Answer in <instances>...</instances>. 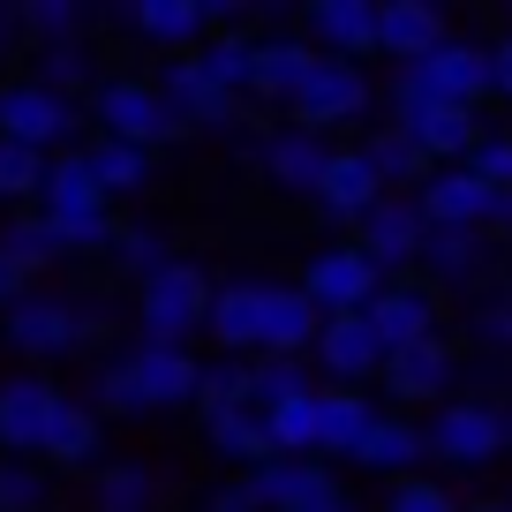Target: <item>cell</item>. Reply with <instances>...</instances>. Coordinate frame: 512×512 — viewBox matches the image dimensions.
<instances>
[{
  "instance_id": "cell-11",
  "label": "cell",
  "mask_w": 512,
  "mask_h": 512,
  "mask_svg": "<svg viewBox=\"0 0 512 512\" xmlns=\"http://www.w3.org/2000/svg\"><path fill=\"white\" fill-rule=\"evenodd\" d=\"M61 400H68V384L53 369H8L0 377V460H38Z\"/></svg>"
},
{
  "instance_id": "cell-37",
  "label": "cell",
  "mask_w": 512,
  "mask_h": 512,
  "mask_svg": "<svg viewBox=\"0 0 512 512\" xmlns=\"http://www.w3.org/2000/svg\"><path fill=\"white\" fill-rule=\"evenodd\" d=\"M113 272L128 279V287H144L151 272H159L166 256H174V241H166V226L159 219H121V234H113Z\"/></svg>"
},
{
  "instance_id": "cell-49",
  "label": "cell",
  "mask_w": 512,
  "mask_h": 512,
  "mask_svg": "<svg viewBox=\"0 0 512 512\" xmlns=\"http://www.w3.org/2000/svg\"><path fill=\"white\" fill-rule=\"evenodd\" d=\"M189 512H256V505H249V490H241V475H226V482H211Z\"/></svg>"
},
{
  "instance_id": "cell-14",
  "label": "cell",
  "mask_w": 512,
  "mask_h": 512,
  "mask_svg": "<svg viewBox=\"0 0 512 512\" xmlns=\"http://www.w3.org/2000/svg\"><path fill=\"white\" fill-rule=\"evenodd\" d=\"M294 287L317 302V317H362V309L384 294V272L354 249V241H324V249L302 264V279H294Z\"/></svg>"
},
{
  "instance_id": "cell-50",
  "label": "cell",
  "mask_w": 512,
  "mask_h": 512,
  "mask_svg": "<svg viewBox=\"0 0 512 512\" xmlns=\"http://www.w3.org/2000/svg\"><path fill=\"white\" fill-rule=\"evenodd\" d=\"M31 287H38V279H31V272H23L16 256H0V317H8V309H16V302H23V294H31Z\"/></svg>"
},
{
  "instance_id": "cell-53",
  "label": "cell",
  "mask_w": 512,
  "mask_h": 512,
  "mask_svg": "<svg viewBox=\"0 0 512 512\" xmlns=\"http://www.w3.org/2000/svg\"><path fill=\"white\" fill-rule=\"evenodd\" d=\"M294 512H362V505H354V497H347V482H339V490L309 497V505H294Z\"/></svg>"
},
{
  "instance_id": "cell-1",
  "label": "cell",
  "mask_w": 512,
  "mask_h": 512,
  "mask_svg": "<svg viewBox=\"0 0 512 512\" xmlns=\"http://www.w3.org/2000/svg\"><path fill=\"white\" fill-rule=\"evenodd\" d=\"M204 384V354L196 347H159V339H128L83 377V407L98 422H166L196 407Z\"/></svg>"
},
{
  "instance_id": "cell-45",
  "label": "cell",
  "mask_w": 512,
  "mask_h": 512,
  "mask_svg": "<svg viewBox=\"0 0 512 512\" xmlns=\"http://www.w3.org/2000/svg\"><path fill=\"white\" fill-rule=\"evenodd\" d=\"M384 512H460V497H452L437 475H407V482L384 490Z\"/></svg>"
},
{
  "instance_id": "cell-33",
  "label": "cell",
  "mask_w": 512,
  "mask_h": 512,
  "mask_svg": "<svg viewBox=\"0 0 512 512\" xmlns=\"http://www.w3.org/2000/svg\"><path fill=\"white\" fill-rule=\"evenodd\" d=\"M384 407L369 392H347V384H317V460H354V445L369 437Z\"/></svg>"
},
{
  "instance_id": "cell-51",
  "label": "cell",
  "mask_w": 512,
  "mask_h": 512,
  "mask_svg": "<svg viewBox=\"0 0 512 512\" xmlns=\"http://www.w3.org/2000/svg\"><path fill=\"white\" fill-rule=\"evenodd\" d=\"M490 91H497V98H512V31H505V38H490Z\"/></svg>"
},
{
  "instance_id": "cell-31",
  "label": "cell",
  "mask_w": 512,
  "mask_h": 512,
  "mask_svg": "<svg viewBox=\"0 0 512 512\" xmlns=\"http://www.w3.org/2000/svg\"><path fill=\"white\" fill-rule=\"evenodd\" d=\"M422 460H430L422 422H415V415H392V407H384V415L369 422V437L354 445V467H362V475H392V482H407Z\"/></svg>"
},
{
  "instance_id": "cell-27",
  "label": "cell",
  "mask_w": 512,
  "mask_h": 512,
  "mask_svg": "<svg viewBox=\"0 0 512 512\" xmlns=\"http://www.w3.org/2000/svg\"><path fill=\"white\" fill-rule=\"evenodd\" d=\"M309 68H317V46H309L302 31H256V76H249V98H264V106H287V98L309 83Z\"/></svg>"
},
{
  "instance_id": "cell-30",
  "label": "cell",
  "mask_w": 512,
  "mask_h": 512,
  "mask_svg": "<svg viewBox=\"0 0 512 512\" xmlns=\"http://www.w3.org/2000/svg\"><path fill=\"white\" fill-rule=\"evenodd\" d=\"M241 490H249L256 512H294V505H309V497L339 490V475L324 460H264V467L241 475Z\"/></svg>"
},
{
  "instance_id": "cell-24",
  "label": "cell",
  "mask_w": 512,
  "mask_h": 512,
  "mask_svg": "<svg viewBox=\"0 0 512 512\" xmlns=\"http://www.w3.org/2000/svg\"><path fill=\"white\" fill-rule=\"evenodd\" d=\"M377 204H384V181L369 174L362 144H339L332 166H324V181H317V211H324L332 226H362Z\"/></svg>"
},
{
  "instance_id": "cell-5",
  "label": "cell",
  "mask_w": 512,
  "mask_h": 512,
  "mask_svg": "<svg viewBox=\"0 0 512 512\" xmlns=\"http://www.w3.org/2000/svg\"><path fill=\"white\" fill-rule=\"evenodd\" d=\"M211 279L196 256H166L159 272L136 287V339H159V347H196L204 339V317H211Z\"/></svg>"
},
{
  "instance_id": "cell-26",
  "label": "cell",
  "mask_w": 512,
  "mask_h": 512,
  "mask_svg": "<svg viewBox=\"0 0 512 512\" xmlns=\"http://www.w3.org/2000/svg\"><path fill=\"white\" fill-rule=\"evenodd\" d=\"M83 166H91L106 204H136V196H151V181H159V151L113 144V136H83Z\"/></svg>"
},
{
  "instance_id": "cell-41",
  "label": "cell",
  "mask_w": 512,
  "mask_h": 512,
  "mask_svg": "<svg viewBox=\"0 0 512 512\" xmlns=\"http://www.w3.org/2000/svg\"><path fill=\"white\" fill-rule=\"evenodd\" d=\"M302 392H317V384H309V362H249V407L256 415H272V407L302 400Z\"/></svg>"
},
{
  "instance_id": "cell-47",
  "label": "cell",
  "mask_w": 512,
  "mask_h": 512,
  "mask_svg": "<svg viewBox=\"0 0 512 512\" xmlns=\"http://www.w3.org/2000/svg\"><path fill=\"white\" fill-rule=\"evenodd\" d=\"M467 174L475 181H490V189H512V136H490V128H482V144L467 151Z\"/></svg>"
},
{
  "instance_id": "cell-18",
  "label": "cell",
  "mask_w": 512,
  "mask_h": 512,
  "mask_svg": "<svg viewBox=\"0 0 512 512\" xmlns=\"http://www.w3.org/2000/svg\"><path fill=\"white\" fill-rule=\"evenodd\" d=\"M384 400L392 407H445L452 384H460V354H452V339H422V347L407 354H384Z\"/></svg>"
},
{
  "instance_id": "cell-9",
  "label": "cell",
  "mask_w": 512,
  "mask_h": 512,
  "mask_svg": "<svg viewBox=\"0 0 512 512\" xmlns=\"http://www.w3.org/2000/svg\"><path fill=\"white\" fill-rule=\"evenodd\" d=\"M151 83H159V98H166V113H174L181 136H234V128L249 121V106H241V98H226L219 83L196 68V53L151 61Z\"/></svg>"
},
{
  "instance_id": "cell-55",
  "label": "cell",
  "mask_w": 512,
  "mask_h": 512,
  "mask_svg": "<svg viewBox=\"0 0 512 512\" xmlns=\"http://www.w3.org/2000/svg\"><path fill=\"white\" fill-rule=\"evenodd\" d=\"M505 437H512V407H505Z\"/></svg>"
},
{
  "instance_id": "cell-29",
  "label": "cell",
  "mask_w": 512,
  "mask_h": 512,
  "mask_svg": "<svg viewBox=\"0 0 512 512\" xmlns=\"http://www.w3.org/2000/svg\"><path fill=\"white\" fill-rule=\"evenodd\" d=\"M23 76H38L46 91H61V98H91L98 91V76H106V53H98V38H53V46H31L23 53Z\"/></svg>"
},
{
  "instance_id": "cell-35",
  "label": "cell",
  "mask_w": 512,
  "mask_h": 512,
  "mask_svg": "<svg viewBox=\"0 0 512 512\" xmlns=\"http://www.w3.org/2000/svg\"><path fill=\"white\" fill-rule=\"evenodd\" d=\"M362 159H369V174L384 181V196H415L422 181L437 174V166L422 159L415 144H407L400 128H369V136H362Z\"/></svg>"
},
{
  "instance_id": "cell-2",
  "label": "cell",
  "mask_w": 512,
  "mask_h": 512,
  "mask_svg": "<svg viewBox=\"0 0 512 512\" xmlns=\"http://www.w3.org/2000/svg\"><path fill=\"white\" fill-rule=\"evenodd\" d=\"M31 211L46 219V234L61 241V256H106L113 234H121V211L98 196L91 166H83V144H76V151H53V159H46V181H38Z\"/></svg>"
},
{
  "instance_id": "cell-54",
  "label": "cell",
  "mask_w": 512,
  "mask_h": 512,
  "mask_svg": "<svg viewBox=\"0 0 512 512\" xmlns=\"http://www.w3.org/2000/svg\"><path fill=\"white\" fill-rule=\"evenodd\" d=\"M467 512H512V505H467Z\"/></svg>"
},
{
  "instance_id": "cell-36",
  "label": "cell",
  "mask_w": 512,
  "mask_h": 512,
  "mask_svg": "<svg viewBox=\"0 0 512 512\" xmlns=\"http://www.w3.org/2000/svg\"><path fill=\"white\" fill-rule=\"evenodd\" d=\"M196 68H204V76L219 83L226 98H241V106H249V76H256V38H249V31H211L204 46H196Z\"/></svg>"
},
{
  "instance_id": "cell-19",
  "label": "cell",
  "mask_w": 512,
  "mask_h": 512,
  "mask_svg": "<svg viewBox=\"0 0 512 512\" xmlns=\"http://www.w3.org/2000/svg\"><path fill=\"white\" fill-rule=\"evenodd\" d=\"M83 512H166V467L144 452H121V460H98L83 482Z\"/></svg>"
},
{
  "instance_id": "cell-6",
  "label": "cell",
  "mask_w": 512,
  "mask_h": 512,
  "mask_svg": "<svg viewBox=\"0 0 512 512\" xmlns=\"http://www.w3.org/2000/svg\"><path fill=\"white\" fill-rule=\"evenodd\" d=\"M83 121H91V136H113V144H144V151L181 144V128H174V113H166L151 68H106L98 91L83 98Z\"/></svg>"
},
{
  "instance_id": "cell-21",
  "label": "cell",
  "mask_w": 512,
  "mask_h": 512,
  "mask_svg": "<svg viewBox=\"0 0 512 512\" xmlns=\"http://www.w3.org/2000/svg\"><path fill=\"white\" fill-rule=\"evenodd\" d=\"M490 181H475L467 166H437L430 181L415 189V204H422V219H430V234H482L490 226Z\"/></svg>"
},
{
  "instance_id": "cell-44",
  "label": "cell",
  "mask_w": 512,
  "mask_h": 512,
  "mask_svg": "<svg viewBox=\"0 0 512 512\" xmlns=\"http://www.w3.org/2000/svg\"><path fill=\"white\" fill-rule=\"evenodd\" d=\"M219 407H249V362L234 354L204 362V384H196V415H219Z\"/></svg>"
},
{
  "instance_id": "cell-12",
  "label": "cell",
  "mask_w": 512,
  "mask_h": 512,
  "mask_svg": "<svg viewBox=\"0 0 512 512\" xmlns=\"http://www.w3.org/2000/svg\"><path fill=\"white\" fill-rule=\"evenodd\" d=\"M98 31H121L151 61H174V53H196L211 38V8L204 0H136V8H98Z\"/></svg>"
},
{
  "instance_id": "cell-7",
  "label": "cell",
  "mask_w": 512,
  "mask_h": 512,
  "mask_svg": "<svg viewBox=\"0 0 512 512\" xmlns=\"http://www.w3.org/2000/svg\"><path fill=\"white\" fill-rule=\"evenodd\" d=\"M0 136L8 144H31V151H76L83 136H91V121H83V106L76 98H61V91H46L38 76H0Z\"/></svg>"
},
{
  "instance_id": "cell-3",
  "label": "cell",
  "mask_w": 512,
  "mask_h": 512,
  "mask_svg": "<svg viewBox=\"0 0 512 512\" xmlns=\"http://www.w3.org/2000/svg\"><path fill=\"white\" fill-rule=\"evenodd\" d=\"M98 332H106V317H98L83 294L46 287V279H38V287L23 294L8 317H0V347L23 354V369H53V362H68V354H83Z\"/></svg>"
},
{
  "instance_id": "cell-38",
  "label": "cell",
  "mask_w": 512,
  "mask_h": 512,
  "mask_svg": "<svg viewBox=\"0 0 512 512\" xmlns=\"http://www.w3.org/2000/svg\"><path fill=\"white\" fill-rule=\"evenodd\" d=\"M264 437H272V460H317V392L272 407V415H264Z\"/></svg>"
},
{
  "instance_id": "cell-46",
  "label": "cell",
  "mask_w": 512,
  "mask_h": 512,
  "mask_svg": "<svg viewBox=\"0 0 512 512\" xmlns=\"http://www.w3.org/2000/svg\"><path fill=\"white\" fill-rule=\"evenodd\" d=\"M467 332H475L482 347L512 354V287H497L490 302H475V317H467Z\"/></svg>"
},
{
  "instance_id": "cell-32",
  "label": "cell",
  "mask_w": 512,
  "mask_h": 512,
  "mask_svg": "<svg viewBox=\"0 0 512 512\" xmlns=\"http://www.w3.org/2000/svg\"><path fill=\"white\" fill-rule=\"evenodd\" d=\"M98 460H106V422L83 407V392H68L61 415H53V430H46V452H38V467H61V475H91Z\"/></svg>"
},
{
  "instance_id": "cell-40",
  "label": "cell",
  "mask_w": 512,
  "mask_h": 512,
  "mask_svg": "<svg viewBox=\"0 0 512 512\" xmlns=\"http://www.w3.org/2000/svg\"><path fill=\"white\" fill-rule=\"evenodd\" d=\"M0 256H16L23 272H53V264H61V241L46 234V219H38V211H16V219L0 226Z\"/></svg>"
},
{
  "instance_id": "cell-52",
  "label": "cell",
  "mask_w": 512,
  "mask_h": 512,
  "mask_svg": "<svg viewBox=\"0 0 512 512\" xmlns=\"http://www.w3.org/2000/svg\"><path fill=\"white\" fill-rule=\"evenodd\" d=\"M482 234H490V241H505V234H512V189H497V196H490V226H482Z\"/></svg>"
},
{
  "instance_id": "cell-48",
  "label": "cell",
  "mask_w": 512,
  "mask_h": 512,
  "mask_svg": "<svg viewBox=\"0 0 512 512\" xmlns=\"http://www.w3.org/2000/svg\"><path fill=\"white\" fill-rule=\"evenodd\" d=\"M31 53V31H23V0H0V68Z\"/></svg>"
},
{
  "instance_id": "cell-13",
  "label": "cell",
  "mask_w": 512,
  "mask_h": 512,
  "mask_svg": "<svg viewBox=\"0 0 512 512\" xmlns=\"http://www.w3.org/2000/svg\"><path fill=\"white\" fill-rule=\"evenodd\" d=\"M332 136H317V128H294V121H272L264 128V151H256V181L272 196H287V204H317V181L324 166H332Z\"/></svg>"
},
{
  "instance_id": "cell-25",
  "label": "cell",
  "mask_w": 512,
  "mask_h": 512,
  "mask_svg": "<svg viewBox=\"0 0 512 512\" xmlns=\"http://www.w3.org/2000/svg\"><path fill=\"white\" fill-rule=\"evenodd\" d=\"M445 38H452V23H445V8H430V0H384V8H377V53L392 68L437 53Z\"/></svg>"
},
{
  "instance_id": "cell-42",
  "label": "cell",
  "mask_w": 512,
  "mask_h": 512,
  "mask_svg": "<svg viewBox=\"0 0 512 512\" xmlns=\"http://www.w3.org/2000/svg\"><path fill=\"white\" fill-rule=\"evenodd\" d=\"M38 181H46V151H31V144H8V136H0V204L31 211Z\"/></svg>"
},
{
  "instance_id": "cell-23",
  "label": "cell",
  "mask_w": 512,
  "mask_h": 512,
  "mask_svg": "<svg viewBox=\"0 0 512 512\" xmlns=\"http://www.w3.org/2000/svg\"><path fill=\"white\" fill-rule=\"evenodd\" d=\"M392 128H400L430 166H460L467 151L482 144V113L475 106H415V113H392Z\"/></svg>"
},
{
  "instance_id": "cell-22",
  "label": "cell",
  "mask_w": 512,
  "mask_h": 512,
  "mask_svg": "<svg viewBox=\"0 0 512 512\" xmlns=\"http://www.w3.org/2000/svg\"><path fill=\"white\" fill-rule=\"evenodd\" d=\"M309 362L332 384H347V392H369V377H384V347H377V332H369V317H324Z\"/></svg>"
},
{
  "instance_id": "cell-15",
  "label": "cell",
  "mask_w": 512,
  "mask_h": 512,
  "mask_svg": "<svg viewBox=\"0 0 512 512\" xmlns=\"http://www.w3.org/2000/svg\"><path fill=\"white\" fill-rule=\"evenodd\" d=\"M264 309H272V272H226L211 279V317H204V339L234 362H256L264 347Z\"/></svg>"
},
{
  "instance_id": "cell-10",
  "label": "cell",
  "mask_w": 512,
  "mask_h": 512,
  "mask_svg": "<svg viewBox=\"0 0 512 512\" xmlns=\"http://www.w3.org/2000/svg\"><path fill=\"white\" fill-rule=\"evenodd\" d=\"M422 437H430V460H445V467H490L497 452H512L505 407L482 400V392H467V400L452 392V400L422 422Z\"/></svg>"
},
{
  "instance_id": "cell-17",
  "label": "cell",
  "mask_w": 512,
  "mask_h": 512,
  "mask_svg": "<svg viewBox=\"0 0 512 512\" xmlns=\"http://www.w3.org/2000/svg\"><path fill=\"white\" fill-rule=\"evenodd\" d=\"M354 249L369 256V264H377L384 279H407L422 264V241H430V219H422V204L415 196H384L377 211H369L362 226H354Z\"/></svg>"
},
{
  "instance_id": "cell-39",
  "label": "cell",
  "mask_w": 512,
  "mask_h": 512,
  "mask_svg": "<svg viewBox=\"0 0 512 512\" xmlns=\"http://www.w3.org/2000/svg\"><path fill=\"white\" fill-rule=\"evenodd\" d=\"M23 31H31V46L98 38V8H83V0H23Z\"/></svg>"
},
{
  "instance_id": "cell-34",
  "label": "cell",
  "mask_w": 512,
  "mask_h": 512,
  "mask_svg": "<svg viewBox=\"0 0 512 512\" xmlns=\"http://www.w3.org/2000/svg\"><path fill=\"white\" fill-rule=\"evenodd\" d=\"M482 272H490V234H430L422 241L415 279H430L437 294L445 287H475Z\"/></svg>"
},
{
  "instance_id": "cell-16",
  "label": "cell",
  "mask_w": 512,
  "mask_h": 512,
  "mask_svg": "<svg viewBox=\"0 0 512 512\" xmlns=\"http://www.w3.org/2000/svg\"><path fill=\"white\" fill-rule=\"evenodd\" d=\"M362 317H369V332H377L384 354H407V347H422V339H445V294L407 272V279H384V294Z\"/></svg>"
},
{
  "instance_id": "cell-8",
  "label": "cell",
  "mask_w": 512,
  "mask_h": 512,
  "mask_svg": "<svg viewBox=\"0 0 512 512\" xmlns=\"http://www.w3.org/2000/svg\"><path fill=\"white\" fill-rule=\"evenodd\" d=\"M369 113H377V83H369V68H354V61H324V53H317L309 83L287 98V113H279V121L317 128V136H347V128H362Z\"/></svg>"
},
{
  "instance_id": "cell-43",
  "label": "cell",
  "mask_w": 512,
  "mask_h": 512,
  "mask_svg": "<svg viewBox=\"0 0 512 512\" xmlns=\"http://www.w3.org/2000/svg\"><path fill=\"white\" fill-rule=\"evenodd\" d=\"M53 505V475L38 460H0V512H46Z\"/></svg>"
},
{
  "instance_id": "cell-20",
  "label": "cell",
  "mask_w": 512,
  "mask_h": 512,
  "mask_svg": "<svg viewBox=\"0 0 512 512\" xmlns=\"http://www.w3.org/2000/svg\"><path fill=\"white\" fill-rule=\"evenodd\" d=\"M302 38L324 61H354L362 68L377 53V0H309L302 8Z\"/></svg>"
},
{
  "instance_id": "cell-4",
  "label": "cell",
  "mask_w": 512,
  "mask_h": 512,
  "mask_svg": "<svg viewBox=\"0 0 512 512\" xmlns=\"http://www.w3.org/2000/svg\"><path fill=\"white\" fill-rule=\"evenodd\" d=\"M490 98V38H460L452 31L437 53L407 61L384 91L392 113H415V106H482Z\"/></svg>"
},
{
  "instance_id": "cell-28",
  "label": "cell",
  "mask_w": 512,
  "mask_h": 512,
  "mask_svg": "<svg viewBox=\"0 0 512 512\" xmlns=\"http://www.w3.org/2000/svg\"><path fill=\"white\" fill-rule=\"evenodd\" d=\"M196 437H204V460H219L226 475H249V467L272 460V437H264V415H256V407H219V415H196Z\"/></svg>"
}]
</instances>
